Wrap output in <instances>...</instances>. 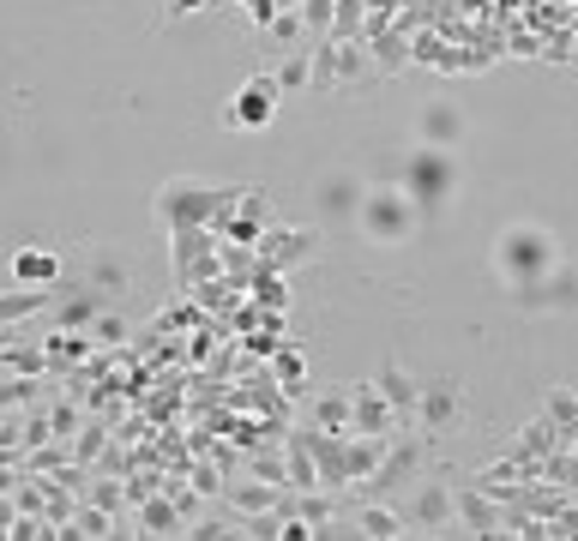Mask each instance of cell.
<instances>
[{
    "instance_id": "1f68e13d",
    "label": "cell",
    "mask_w": 578,
    "mask_h": 541,
    "mask_svg": "<svg viewBox=\"0 0 578 541\" xmlns=\"http://www.w3.org/2000/svg\"><path fill=\"white\" fill-rule=\"evenodd\" d=\"M121 499H127V494H121L114 482H97V487H91V506H102V511H121Z\"/></svg>"
},
{
    "instance_id": "e0dca14e",
    "label": "cell",
    "mask_w": 578,
    "mask_h": 541,
    "mask_svg": "<svg viewBox=\"0 0 578 541\" xmlns=\"http://www.w3.org/2000/svg\"><path fill=\"white\" fill-rule=\"evenodd\" d=\"M85 283H91V289H102V295H127L133 289V265L121 260V253L114 247H91V270H85Z\"/></svg>"
},
{
    "instance_id": "d6986e66",
    "label": "cell",
    "mask_w": 578,
    "mask_h": 541,
    "mask_svg": "<svg viewBox=\"0 0 578 541\" xmlns=\"http://www.w3.org/2000/svg\"><path fill=\"white\" fill-rule=\"evenodd\" d=\"M223 499H229V511H236V518H253V511H277L284 487H277V482H229Z\"/></svg>"
},
{
    "instance_id": "277c9868",
    "label": "cell",
    "mask_w": 578,
    "mask_h": 541,
    "mask_svg": "<svg viewBox=\"0 0 578 541\" xmlns=\"http://www.w3.org/2000/svg\"><path fill=\"white\" fill-rule=\"evenodd\" d=\"M397 187L410 192V199L428 211V205H446L458 192V163H452V151H440V145H422V151H410L404 157V175H397Z\"/></svg>"
},
{
    "instance_id": "8992f818",
    "label": "cell",
    "mask_w": 578,
    "mask_h": 541,
    "mask_svg": "<svg viewBox=\"0 0 578 541\" xmlns=\"http://www.w3.org/2000/svg\"><path fill=\"white\" fill-rule=\"evenodd\" d=\"M277 102H284L277 79H272V73H253V79L236 90V102L223 109V126H248V133H253V126H265L277 114Z\"/></svg>"
},
{
    "instance_id": "44dd1931",
    "label": "cell",
    "mask_w": 578,
    "mask_h": 541,
    "mask_svg": "<svg viewBox=\"0 0 578 541\" xmlns=\"http://www.w3.org/2000/svg\"><path fill=\"white\" fill-rule=\"evenodd\" d=\"M272 379H277V391L284 397H307V355H302V343H277L272 350Z\"/></svg>"
},
{
    "instance_id": "5b68a950",
    "label": "cell",
    "mask_w": 578,
    "mask_h": 541,
    "mask_svg": "<svg viewBox=\"0 0 578 541\" xmlns=\"http://www.w3.org/2000/svg\"><path fill=\"white\" fill-rule=\"evenodd\" d=\"M458 416H465V391H458L452 379H428L416 409H410V421H416V433H428V445L440 440V433H452Z\"/></svg>"
},
{
    "instance_id": "83f0119b",
    "label": "cell",
    "mask_w": 578,
    "mask_h": 541,
    "mask_svg": "<svg viewBox=\"0 0 578 541\" xmlns=\"http://www.w3.org/2000/svg\"><path fill=\"white\" fill-rule=\"evenodd\" d=\"M265 36H272V43H290V48H302V36H307V24H302V7H295V12H277V19L265 24Z\"/></svg>"
},
{
    "instance_id": "484cf974",
    "label": "cell",
    "mask_w": 578,
    "mask_h": 541,
    "mask_svg": "<svg viewBox=\"0 0 578 541\" xmlns=\"http://www.w3.org/2000/svg\"><path fill=\"white\" fill-rule=\"evenodd\" d=\"M362 180L356 175H326L319 180V205H326V211H338V217H356V205H362Z\"/></svg>"
},
{
    "instance_id": "2e32d148",
    "label": "cell",
    "mask_w": 578,
    "mask_h": 541,
    "mask_svg": "<svg viewBox=\"0 0 578 541\" xmlns=\"http://www.w3.org/2000/svg\"><path fill=\"white\" fill-rule=\"evenodd\" d=\"M410 31L416 24H397V31H368L362 43H368V55H374V73H404L410 67Z\"/></svg>"
},
{
    "instance_id": "ba28073f",
    "label": "cell",
    "mask_w": 578,
    "mask_h": 541,
    "mask_svg": "<svg viewBox=\"0 0 578 541\" xmlns=\"http://www.w3.org/2000/svg\"><path fill=\"white\" fill-rule=\"evenodd\" d=\"M253 247H260V270H284V277H290L302 260H314V253H319V235H314V229H265Z\"/></svg>"
},
{
    "instance_id": "6da1fadb",
    "label": "cell",
    "mask_w": 578,
    "mask_h": 541,
    "mask_svg": "<svg viewBox=\"0 0 578 541\" xmlns=\"http://www.w3.org/2000/svg\"><path fill=\"white\" fill-rule=\"evenodd\" d=\"M248 199V187H211V180H163V192L151 199V211H157V223L170 229H205V223H217V217L229 211V205H241Z\"/></svg>"
},
{
    "instance_id": "ffe728a7",
    "label": "cell",
    "mask_w": 578,
    "mask_h": 541,
    "mask_svg": "<svg viewBox=\"0 0 578 541\" xmlns=\"http://www.w3.org/2000/svg\"><path fill=\"white\" fill-rule=\"evenodd\" d=\"M61 289V283H55ZM55 289H12V295H0V331H12V325H24V319H36V313H48V301H55Z\"/></svg>"
},
{
    "instance_id": "ac0fdd59",
    "label": "cell",
    "mask_w": 578,
    "mask_h": 541,
    "mask_svg": "<svg viewBox=\"0 0 578 541\" xmlns=\"http://www.w3.org/2000/svg\"><path fill=\"white\" fill-rule=\"evenodd\" d=\"M350 530H356V536H374V541H392V536H404L410 523H404V511H397V506H385V499H368V506L350 511Z\"/></svg>"
},
{
    "instance_id": "8fae6325",
    "label": "cell",
    "mask_w": 578,
    "mask_h": 541,
    "mask_svg": "<svg viewBox=\"0 0 578 541\" xmlns=\"http://www.w3.org/2000/svg\"><path fill=\"white\" fill-rule=\"evenodd\" d=\"M506 518H512V506H488V494L482 487H458V523L465 530H477V536H506Z\"/></svg>"
},
{
    "instance_id": "5bb4252c",
    "label": "cell",
    "mask_w": 578,
    "mask_h": 541,
    "mask_svg": "<svg viewBox=\"0 0 578 541\" xmlns=\"http://www.w3.org/2000/svg\"><path fill=\"white\" fill-rule=\"evenodd\" d=\"M12 283H24V289H55L61 283V253L55 247H19L12 253Z\"/></svg>"
},
{
    "instance_id": "4316f807",
    "label": "cell",
    "mask_w": 578,
    "mask_h": 541,
    "mask_svg": "<svg viewBox=\"0 0 578 541\" xmlns=\"http://www.w3.org/2000/svg\"><path fill=\"white\" fill-rule=\"evenodd\" d=\"M127 331H133V325H127V313H114V307H102V313L91 319V343H97V350H121Z\"/></svg>"
},
{
    "instance_id": "30bf717a",
    "label": "cell",
    "mask_w": 578,
    "mask_h": 541,
    "mask_svg": "<svg viewBox=\"0 0 578 541\" xmlns=\"http://www.w3.org/2000/svg\"><path fill=\"white\" fill-rule=\"evenodd\" d=\"M102 313V289L91 283H67L48 301V331H91V319Z\"/></svg>"
},
{
    "instance_id": "f1b7e54d",
    "label": "cell",
    "mask_w": 578,
    "mask_h": 541,
    "mask_svg": "<svg viewBox=\"0 0 578 541\" xmlns=\"http://www.w3.org/2000/svg\"><path fill=\"white\" fill-rule=\"evenodd\" d=\"M302 24L314 36H331V24H338V7L331 0H302Z\"/></svg>"
},
{
    "instance_id": "4fadbf2b",
    "label": "cell",
    "mask_w": 578,
    "mask_h": 541,
    "mask_svg": "<svg viewBox=\"0 0 578 541\" xmlns=\"http://www.w3.org/2000/svg\"><path fill=\"white\" fill-rule=\"evenodd\" d=\"M422 145H440V151H452L458 139H465V109L458 102H446V97H434L428 109H422Z\"/></svg>"
},
{
    "instance_id": "d6a6232c",
    "label": "cell",
    "mask_w": 578,
    "mask_h": 541,
    "mask_svg": "<svg viewBox=\"0 0 578 541\" xmlns=\"http://www.w3.org/2000/svg\"><path fill=\"white\" fill-rule=\"evenodd\" d=\"M241 12H248V19L260 24V31H265V24L277 19V7H272V0H241Z\"/></svg>"
},
{
    "instance_id": "d4e9b609",
    "label": "cell",
    "mask_w": 578,
    "mask_h": 541,
    "mask_svg": "<svg viewBox=\"0 0 578 541\" xmlns=\"http://www.w3.org/2000/svg\"><path fill=\"white\" fill-rule=\"evenodd\" d=\"M272 79L284 97H302V90H314V48H290L284 60L272 67Z\"/></svg>"
},
{
    "instance_id": "7a4b0ae2",
    "label": "cell",
    "mask_w": 578,
    "mask_h": 541,
    "mask_svg": "<svg viewBox=\"0 0 578 541\" xmlns=\"http://www.w3.org/2000/svg\"><path fill=\"white\" fill-rule=\"evenodd\" d=\"M560 265V247L543 223H506L494 241V270L506 277V289H524V283L548 277Z\"/></svg>"
},
{
    "instance_id": "f546056e",
    "label": "cell",
    "mask_w": 578,
    "mask_h": 541,
    "mask_svg": "<svg viewBox=\"0 0 578 541\" xmlns=\"http://www.w3.org/2000/svg\"><path fill=\"white\" fill-rule=\"evenodd\" d=\"M260 307H272V313H284L290 307V277L284 270H265L260 277Z\"/></svg>"
},
{
    "instance_id": "9a60e30c",
    "label": "cell",
    "mask_w": 578,
    "mask_h": 541,
    "mask_svg": "<svg viewBox=\"0 0 578 541\" xmlns=\"http://www.w3.org/2000/svg\"><path fill=\"white\" fill-rule=\"evenodd\" d=\"M326 48H331V85H368L374 79V55H368L362 36H350V43H331L326 36Z\"/></svg>"
},
{
    "instance_id": "cb8c5ba5",
    "label": "cell",
    "mask_w": 578,
    "mask_h": 541,
    "mask_svg": "<svg viewBox=\"0 0 578 541\" xmlns=\"http://www.w3.org/2000/svg\"><path fill=\"white\" fill-rule=\"evenodd\" d=\"M380 391H385V404H392L397 409V416H404L410 421V409H416V397H422V379H410V373L404 367H397V361H385V367H380Z\"/></svg>"
},
{
    "instance_id": "7c38bea8",
    "label": "cell",
    "mask_w": 578,
    "mask_h": 541,
    "mask_svg": "<svg viewBox=\"0 0 578 541\" xmlns=\"http://www.w3.org/2000/svg\"><path fill=\"white\" fill-rule=\"evenodd\" d=\"M524 307H578V270L567 265H555L548 277H536V283H524V289H512Z\"/></svg>"
},
{
    "instance_id": "52a82bcc",
    "label": "cell",
    "mask_w": 578,
    "mask_h": 541,
    "mask_svg": "<svg viewBox=\"0 0 578 541\" xmlns=\"http://www.w3.org/2000/svg\"><path fill=\"white\" fill-rule=\"evenodd\" d=\"M404 523L410 530H458V487H446V482H422L416 487V499L404 506Z\"/></svg>"
},
{
    "instance_id": "3957f363",
    "label": "cell",
    "mask_w": 578,
    "mask_h": 541,
    "mask_svg": "<svg viewBox=\"0 0 578 541\" xmlns=\"http://www.w3.org/2000/svg\"><path fill=\"white\" fill-rule=\"evenodd\" d=\"M422 223V205L410 199L404 187H368L362 205H356V229H362L374 247H404Z\"/></svg>"
},
{
    "instance_id": "603a6c76",
    "label": "cell",
    "mask_w": 578,
    "mask_h": 541,
    "mask_svg": "<svg viewBox=\"0 0 578 541\" xmlns=\"http://www.w3.org/2000/svg\"><path fill=\"white\" fill-rule=\"evenodd\" d=\"M139 523H145V530L139 536H187V518H182V506H175V499H139Z\"/></svg>"
},
{
    "instance_id": "7402d4cb",
    "label": "cell",
    "mask_w": 578,
    "mask_h": 541,
    "mask_svg": "<svg viewBox=\"0 0 578 541\" xmlns=\"http://www.w3.org/2000/svg\"><path fill=\"white\" fill-rule=\"evenodd\" d=\"M307 428H319V433H350V391H319V397H307Z\"/></svg>"
},
{
    "instance_id": "836d02e7",
    "label": "cell",
    "mask_w": 578,
    "mask_h": 541,
    "mask_svg": "<svg viewBox=\"0 0 578 541\" xmlns=\"http://www.w3.org/2000/svg\"><path fill=\"white\" fill-rule=\"evenodd\" d=\"M272 7H277V12H295V7H302V0H272Z\"/></svg>"
},
{
    "instance_id": "9c48e42d",
    "label": "cell",
    "mask_w": 578,
    "mask_h": 541,
    "mask_svg": "<svg viewBox=\"0 0 578 541\" xmlns=\"http://www.w3.org/2000/svg\"><path fill=\"white\" fill-rule=\"evenodd\" d=\"M397 428H404V416L385 404L380 385H350V433H374V440H392Z\"/></svg>"
},
{
    "instance_id": "4dcf8cb0",
    "label": "cell",
    "mask_w": 578,
    "mask_h": 541,
    "mask_svg": "<svg viewBox=\"0 0 578 541\" xmlns=\"http://www.w3.org/2000/svg\"><path fill=\"white\" fill-rule=\"evenodd\" d=\"M241 470L260 475V482H277V487H284V445H277V451H260V457H248Z\"/></svg>"
}]
</instances>
